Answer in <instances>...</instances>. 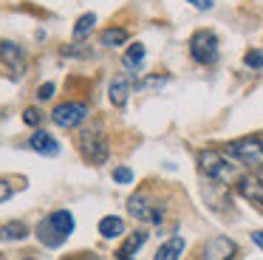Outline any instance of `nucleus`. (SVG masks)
Returning a JSON list of instances; mask_svg holds the SVG:
<instances>
[{"label": "nucleus", "mask_w": 263, "mask_h": 260, "mask_svg": "<svg viewBox=\"0 0 263 260\" xmlns=\"http://www.w3.org/2000/svg\"><path fill=\"white\" fill-rule=\"evenodd\" d=\"M71 232H74V215H71L68 209H57V212H51L48 218H43L40 226H37V237H40V243L48 249H60Z\"/></svg>", "instance_id": "obj_1"}, {"label": "nucleus", "mask_w": 263, "mask_h": 260, "mask_svg": "<svg viewBox=\"0 0 263 260\" xmlns=\"http://www.w3.org/2000/svg\"><path fill=\"white\" fill-rule=\"evenodd\" d=\"M77 147H80V156L85 158L88 164H105L108 161V153H110V144H108V136H105V127L102 124H88L85 130H80L77 136Z\"/></svg>", "instance_id": "obj_2"}, {"label": "nucleus", "mask_w": 263, "mask_h": 260, "mask_svg": "<svg viewBox=\"0 0 263 260\" xmlns=\"http://www.w3.org/2000/svg\"><path fill=\"white\" fill-rule=\"evenodd\" d=\"M223 153H227L238 167H246V170H260L263 167V139H257V136H243V139L227 141V144H223Z\"/></svg>", "instance_id": "obj_3"}, {"label": "nucleus", "mask_w": 263, "mask_h": 260, "mask_svg": "<svg viewBox=\"0 0 263 260\" xmlns=\"http://www.w3.org/2000/svg\"><path fill=\"white\" fill-rule=\"evenodd\" d=\"M198 167L204 175H210L212 181H223V184H229V181H238V164L229 161L227 153H218V150H201L198 153Z\"/></svg>", "instance_id": "obj_4"}, {"label": "nucleus", "mask_w": 263, "mask_h": 260, "mask_svg": "<svg viewBox=\"0 0 263 260\" xmlns=\"http://www.w3.org/2000/svg\"><path fill=\"white\" fill-rule=\"evenodd\" d=\"M88 116H91V107L82 105V102H63L51 110V122L63 130L80 127L82 122H88Z\"/></svg>", "instance_id": "obj_5"}, {"label": "nucleus", "mask_w": 263, "mask_h": 260, "mask_svg": "<svg viewBox=\"0 0 263 260\" xmlns=\"http://www.w3.org/2000/svg\"><path fill=\"white\" fill-rule=\"evenodd\" d=\"M190 57L198 65H212L218 60V37L212 31H195L190 37Z\"/></svg>", "instance_id": "obj_6"}, {"label": "nucleus", "mask_w": 263, "mask_h": 260, "mask_svg": "<svg viewBox=\"0 0 263 260\" xmlns=\"http://www.w3.org/2000/svg\"><path fill=\"white\" fill-rule=\"evenodd\" d=\"M127 212H130L136 220H142V224H161V220H164V212H161V207L150 201L144 192H139V195H130V198H127Z\"/></svg>", "instance_id": "obj_7"}, {"label": "nucleus", "mask_w": 263, "mask_h": 260, "mask_svg": "<svg viewBox=\"0 0 263 260\" xmlns=\"http://www.w3.org/2000/svg\"><path fill=\"white\" fill-rule=\"evenodd\" d=\"M133 90H136L133 71H130V73H116L114 82H110V90H108L110 105H114V107H125V105H127V96H130Z\"/></svg>", "instance_id": "obj_8"}, {"label": "nucleus", "mask_w": 263, "mask_h": 260, "mask_svg": "<svg viewBox=\"0 0 263 260\" xmlns=\"http://www.w3.org/2000/svg\"><path fill=\"white\" fill-rule=\"evenodd\" d=\"M238 192L252 203V207H257L263 212V181L260 178H255V175H240L238 178Z\"/></svg>", "instance_id": "obj_9"}, {"label": "nucleus", "mask_w": 263, "mask_h": 260, "mask_svg": "<svg viewBox=\"0 0 263 260\" xmlns=\"http://www.w3.org/2000/svg\"><path fill=\"white\" fill-rule=\"evenodd\" d=\"M0 62L9 65L14 73H20L26 68V54H23V48H20L17 43H12V40H0Z\"/></svg>", "instance_id": "obj_10"}, {"label": "nucleus", "mask_w": 263, "mask_h": 260, "mask_svg": "<svg viewBox=\"0 0 263 260\" xmlns=\"http://www.w3.org/2000/svg\"><path fill=\"white\" fill-rule=\"evenodd\" d=\"M29 147H31V150H37L40 156H48V158L60 156V141L54 139L51 133H46V130H34L31 139H29Z\"/></svg>", "instance_id": "obj_11"}, {"label": "nucleus", "mask_w": 263, "mask_h": 260, "mask_svg": "<svg viewBox=\"0 0 263 260\" xmlns=\"http://www.w3.org/2000/svg\"><path fill=\"white\" fill-rule=\"evenodd\" d=\"M235 252H238V246H235L229 237H212V240L204 246V257H212V260H218V257H232Z\"/></svg>", "instance_id": "obj_12"}, {"label": "nucleus", "mask_w": 263, "mask_h": 260, "mask_svg": "<svg viewBox=\"0 0 263 260\" xmlns=\"http://www.w3.org/2000/svg\"><path fill=\"white\" fill-rule=\"evenodd\" d=\"M99 235L102 237H119V235H125V220L119 218V215H105L102 220H99Z\"/></svg>", "instance_id": "obj_13"}, {"label": "nucleus", "mask_w": 263, "mask_h": 260, "mask_svg": "<svg viewBox=\"0 0 263 260\" xmlns=\"http://www.w3.org/2000/svg\"><path fill=\"white\" fill-rule=\"evenodd\" d=\"M144 240H147V232H144V229H136L125 243H122V249L116 252V257H122V260H125V257H133V254H136L139 249H142V243H144Z\"/></svg>", "instance_id": "obj_14"}, {"label": "nucleus", "mask_w": 263, "mask_h": 260, "mask_svg": "<svg viewBox=\"0 0 263 260\" xmlns=\"http://www.w3.org/2000/svg\"><path fill=\"white\" fill-rule=\"evenodd\" d=\"M184 252V237H173V240L161 243L159 252H156V260H178Z\"/></svg>", "instance_id": "obj_15"}, {"label": "nucleus", "mask_w": 263, "mask_h": 260, "mask_svg": "<svg viewBox=\"0 0 263 260\" xmlns=\"http://www.w3.org/2000/svg\"><path fill=\"white\" fill-rule=\"evenodd\" d=\"M99 43H102L105 48H116V45L127 43V31L125 28H105V31L99 34Z\"/></svg>", "instance_id": "obj_16"}, {"label": "nucleus", "mask_w": 263, "mask_h": 260, "mask_svg": "<svg viewBox=\"0 0 263 260\" xmlns=\"http://www.w3.org/2000/svg\"><path fill=\"white\" fill-rule=\"evenodd\" d=\"M142 60H144V45H142V43H133L130 48L125 51V57H122V62H125L127 71L139 68V65H142Z\"/></svg>", "instance_id": "obj_17"}, {"label": "nucleus", "mask_w": 263, "mask_h": 260, "mask_svg": "<svg viewBox=\"0 0 263 260\" xmlns=\"http://www.w3.org/2000/svg\"><path fill=\"white\" fill-rule=\"evenodd\" d=\"M97 26V14H82L80 20H77V26H74V40H85L88 34H91V28Z\"/></svg>", "instance_id": "obj_18"}, {"label": "nucleus", "mask_w": 263, "mask_h": 260, "mask_svg": "<svg viewBox=\"0 0 263 260\" xmlns=\"http://www.w3.org/2000/svg\"><path fill=\"white\" fill-rule=\"evenodd\" d=\"M29 237V229H26V224H17V220H12V224L3 226V240H26Z\"/></svg>", "instance_id": "obj_19"}, {"label": "nucleus", "mask_w": 263, "mask_h": 260, "mask_svg": "<svg viewBox=\"0 0 263 260\" xmlns=\"http://www.w3.org/2000/svg\"><path fill=\"white\" fill-rule=\"evenodd\" d=\"M23 122L29 124V127H37V124L43 122V113L37 110V107H26V110H23Z\"/></svg>", "instance_id": "obj_20"}, {"label": "nucleus", "mask_w": 263, "mask_h": 260, "mask_svg": "<svg viewBox=\"0 0 263 260\" xmlns=\"http://www.w3.org/2000/svg\"><path fill=\"white\" fill-rule=\"evenodd\" d=\"M246 68H255V71H260L263 68V51H249V54L243 57Z\"/></svg>", "instance_id": "obj_21"}, {"label": "nucleus", "mask_w": 263, "mask_h": 260, "mask_svg": "<svg viewBox=\"0 0 263 260\" xmlns=\"http://www.w3.org/2000/svg\"><path fill=\"white\" fill-rule=\"evenodd\" d=\"M114 181H116V184H130V181H133V173H130L127 167H116V170H114Z\"/></svg>", "instance_id": "obj_22"}, {"label": "nucleus", "mask_w": 263, "mask_h": 260, "mask_svg": "<svg viewBox=\"0 0 263 260\" xmlns=\"http://www.w3.org/2000/svg\"><path fill=\"white\" fill-rule=\"evenodd\" d=\"M54 96V85L51 82H46V85H40L37 88V102H48Z\"/></svg>", "instance_id": "obj_23"}, {"label": "nucleus", "mask_w": 263, "mask_h": 260, "mask_svg": "<svg viewBox=\"0 0 263 260\" xmlns=\"http://www.w3.org/2000/svg\"><path fill=\"white\" fill-rule=\"evenodd\" d=\"M12 192H14V187L9 184V181H0V201H9Z\"/></svg>", "instance_id": "obj_24"}, {"label": "nucleus", "mask_w": 263, "mask_h": 260, "mask_svg": "<svg viewBox=\"0 0 263 260\" xmlns=\"http://www.w3.org/2000/svg\"><path fill=\"white\" fill-rule=\"evenodd\" d=\"M187 3H193L195 9H212V0H187Z\"/></svg>", "instance_id": "obj_25"}, {"label": "nucleus", "mask_w": 263, "mask_h": 260, "mask_svg": "<svg viewBox=\"0 0 263 260\" xmlns=\"http://www.w3.org/2000/svg\"><path fill=\"white\" fill-rule=\"evenodd\" d=\"M252 240H255V243H257V246H260V249H263V232H252Z\"/></svg>", "instance_id": "obj_26"}, {"label": "nucleus", "mask_w": 263, "mask_h": 260, "mask_svg": "<svg viewBox=\"0 0 263 260\" xmlns=\"http://www.w3.org/2000/svg\"><path fill=\"white\" fill-rule=\"evenodd\" d=\"M0 240H3V226H0Z\"/></svg>", "instance_id": "obj_27"}]
</instances>
